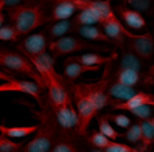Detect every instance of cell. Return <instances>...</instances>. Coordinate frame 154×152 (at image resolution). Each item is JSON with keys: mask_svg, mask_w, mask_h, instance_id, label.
Segmentation results:
<instances>
[{"mask_svg": "<svg viewBox=\"0 0 154 152\" xmlns=\"http://www.w3.org/2000/svg\"><path fill=\"white\" fill-rule=\"evenodd\" d=\"M47 3H51V2H69V3H73V5H79V3H83V2H87V0H45Z\"/></svg>", "mask_w": 154, "mask_h": 152, "instance_id": "obj_35", "label": "cell"}, {"mask_svg": "<svg viewBox=\"0 0 154 152\" xmlns=\"http://www.w3.org/2000/svg\"><path fill=\"white\" fill-rule=\"evenodd\" d=\"M19 37H22V36L19 34V31L14 28L13 23L0 26V40H13V42H16Z\"/></svg>", "mask_w": 154, "mask_h": 152, "instance_id": "obj_29", "label": "cell"}, {"mask_svg": "<svg viewBox=\"0 0 154 152\" xmlns=\"http://www.w3.org/2000/svg\"><path fill=\"white\" fill-rule=\"evenodd\" d=\"M107 92H109L111 98L115 101H125L128 100V98H131L132 95L137 93V90H135V87L132 85H125V84H120L117 81H112L109 84V87H107Z\"/></svg>", "mask_w": 154, "mask_h": 152, "instance_id": "obj_23", "label": "cell"}, {"mask_svg": "<svg viewBox=\"0 0 154 152\" xmlns=\"http://www.w3.org/2000/svg\"><path fill=\"white\" fill-rule=\"evenodd\" d=\"M117 58H119V53L114 50L109 56H106L104 53L100 55L97 51H90V53H84V55H79V56H70L67 58V61L81 62V64H86V65H104V64L114 62Z\"/></svg>", "mask_w": 154, "mask_h": 152, "instance_id": "obj_18", "label": "cell"}, {"mask_svg": "<svg viewBox=\"0 0 154 152\" xmlns=\"http://www.w3.org/2000/svg\"><path fill=\"white\" fill-rule=\"evenodd\" d=\"M25 143L23 141H13V138H8L5 135H0V152H17L22 151Z\"/></svg>", "mask_w": 154, "mask_h": 152, "instance_id": "obj_27", "label": "cell"}, {"mask_svg": "<svg viewBox=\"0 0 154 152\" xmlns=\"http://www.w3.org/2000/svg\"><path fill=\"white\" fill-rule=\"evenodd\" d=\"M79 11V8L73 3L69 2H51V8L47 13V23L58 22V20H66L73 17Z\"/></svg>", "mask_w": 154, "mask_h": 152, "instance_id": "obj_15", "label": "cell"}, {"mask_svg": "<svg viewBox=\"0 0 154 152\" xmlns=\"http://www.w3.org/2000/svg\"><path fill=\"white\" fill-rule=\"evenodd\" d=\"M123 5L131 6L132 10L139 13H149L151 10V0H123Z\"/></svg>", "mask_w": 154, "mask_h": 152, "instance_id": "obj_30", "label": "cell"}, {"mask_svg": "<svg viewBox=\"0 0 154 152\" xmlns=\"http://www.w3.org/2000/svg\"><path fill=\"white\" fill-rule=\"evenodd\" d=\"M53 152H76L79 151L78 146L75 145L73 141H70L67 137L66 138H59L58 141L53 143V148H51Z\"/></svg>", "mask_w": 154, "mask_h": 152, "instance_id": "obj_28", "label": "cell"}, {"mask_svg": "<svg viewBox=\"0 0 154 152\" xmlns=\"http://www.w3.org/2000/svg\"><path fill=\"white\" fill-rule=\"evenodd\" d=\"M79 23L78 20L73 17L70 19H66V20H58V22H51L50 25L45 26V33H47L48 39L55 40V39H59L62 36H69L72 33H78V28H79Z\"/></svg>", "mask_w": 154, "mask_h": 152, "instance_id": "obj_13", "label": "cell"}, {"mask_svg": "<svg viewBox=\"0 0 154 152\" xmlns=\"http://www.w3.org/2000/svg\"><path fill=\"white\" fill-rule=\"evenodd\" d=\"M109 65L111 64H107L104 73H103V78L100 81H97V82H78V87L89 96V100L95 104V107L98 110L114 104V100L111 98L109 92H107V87L111 84Z\"/></svg>", "mask_w": 154, "mask_h": 152, "instance_id": "obj_6", "label": "cell"}, {"mask_svg": "<svg viewBox=\"0 0 154 152\" xmlns=\"http://www.w3.org/2000/svg\"><path fill=\"white\" fill-rule=\"evenodd\" d=\"M3 92H19V93H25L28 96H33L38 104L41 106L44 103L42 100V88L41 85L33 81V79H25V81H19V79H11V81H5L0 84V93Z\"/></svg>", "mask_w": 154, "mask_h": 152, "instance_id": "obj_7", "label": "cell"}, {"mask_svg": "<svg viewBox=\"0 0 154 152\" xmlns=\"http://www.w3.org/2000/svg\"><path fill=\"white\" fill-rule=\"evenodd\" d=\"M53 113H55V118L58 126L61 127L62 132H69V130H76L78 126V112L73 106V101L62 104L58 107H51Z\"/></svg>", "mask_w": 154, "mask_h": 152, "instance_id": "obj_11", "label": "cell"}, {"mask_svg": "<svg viewBox=\"0 0 154 152\" xmlns=\"http://www.w3.org/2000/svg\"><path fill=\"white\" fill-rule=\"evenodd\" d=\"M78 34L81 37H84L87 40H92V42H104V43H114L112 39L107 36L103 28L100 26H94V25H81L78 28Z\"/></svg>", "mask_w": 154, "mask_h": 152, "instance_id": "obj_19", "label": "cell"}, {"mask_svg": "<svg viewBox=\"0 0 154 152\" xmlns=\"http://www.w3.org/2000/svg\"><path fill=\"white\" fill-rule=\"evenodd\" d=\"M8 17L20 36H28L31 31L47 23V11L42 5L25 3L6 8Z\"/></svg>", "mask_w": 154, "mask_h": 152, "instance_id": "obj_2", "label": "cell"}, {"mask_svg": "<svg viewBox=\"0 0 154 152\" xmlns=\"http://www.w3.org/2000/svg\"><path fill=\"white\" fill-rule=\"evenodd\" d=\"M11 79H14L11 73H8V71H2V70H0V81H11Z\"/></svg>", "mask_w": 154, "mask_h": 152, "instance_id": "obj_36", "label": "cell"}, {"mask_svg": "<svg viewBox=\"0 0 154 152\" xmlns=\"http://www.w3.org/2000/svg\"><path fill=\"white\" fill-rule=\"evenodd\" d=\"M48 50L51 51L53 58H59V56H66L70 53H81V51H97V53H112L114 50H111L109 47L104 45H98V43L87 40L84 37H75V36H62L59 39H55L48 43Z\"/></svg>", "mask_w": 154, "mask_h": 152, "instance_id": "obj_3", "label": "cell"}, {"mask_svg": "<svg viewBox=\"0 0 154 152\" xmlns=\"http://www.w3.org/2000/svg\"><path fill=\"white\" fill-rule=\"evenodd\" d=\"M3 8H5V5L0 2V26L3 25V22H5V16H3Z\"/></svg>", "mask_w": 154, "mask_h": 152, "instance_id": "obj_37", "label": "cell"}, {"mask_svg": "<svg viewBox=\"0 0 154 152\" xmlns=\"http://www.w3.org/2000/svg\"><path fill=\"white\" fill-rule=\"evenodd\" d=\"M152 81H154V62H152V65L148 68L146 75L143 76V81H142V82H143L145 85H151Z\"/></svg>", "mask_w": 154, "mask_h": 152, "instance_id": "obj_34", "label": "cell"}, {"mask_svg": "<svg viewBox=\"0 0 154 152\" xmlns=\"http://www.w3.org/2000/svg\"><path fill=\"white\" fill-rule=\"evenodd\" d=\"M50 103L41 104V110H34V117L39 118L38 130L34 132V138L23 145V152H48L53 148V143L56 140L58 123L55 118V113L51 112Z\"/></svg>", "mask_w": 154, "mask_h": 152, "instance_id": "obj_1", "label": "cell"}, {"mask_svg": "<svg viewBox=\"0 0 154 152\" xmlns=\"http://www.w3.org/2000/svg\"><path fill=\"white\" fill-rule=\"evenodd\" d=\"M28 59L34 65V68L38 70V73L41 75L42 81H44V85H45V81H47V79H53V78L64 79V76H59L56 73V70H55V58H53L51 55H48L47 51L42 53V55H38V56H31Z\"/></svg>", "mask_w": 154, "mask_h": 152, "instance_id": "obj_12", "label": "cell"}, {"mask_svg": "<svg viewBox=\"0 0 154 152\" xmlns=\"http://www.w3.org/2000/svg\"><path fill=\"white\" fill-rule=\"evenodd\" d=\"M0 67L5 68L8 73H22L26 75L30 79L36 81L41 88H45L44 81L41 75L38 73V70L34 68V65L30 62V59L23 56L20 51H13L10 48H2L0 47Z\"/></svg>", "mask_w": 154, "mask_h": 152, "instance_id": "obj_4", "label": "cell"}, {"mask_svg": "<svg viewBox=\"0 0 154 152\" xmlns=\"http://www.w3.org/2000/svg\"><path fill=\"white\" fill-rule=\"evenodd\" d=\"M122 59H120V68H131V70H135V71H143V67H145V62L135 55V53L129 48V47H123L122 48Z\"/></svg>", "mask_w": 154, "mask_h": 152, "instance_id": "obj_21", "label": "cell"}, {"mask_svg": "<svg viewBox=\"0 0 154 152\" xmlns=\"http://www.w3.org/2000/svg\"><path fill=\"white\" fill-rule=\"evenodd\" d=\"M151 123H152V127H154V115L151 117Z\"/></svg>", "mask_w": 154, "mask_h": 152, "instance_id": "obj_38", "label": "cell"}, {"mask_svg": "<svg viewBox=\"0 0 154 152\" xmlns=\"http://www.w3.org/2000/svg\"><path fill=\"white\" fill-rule=\"evenodd\" d=\"M98 130L104 133V135L107 138H111V140H117V138H120L123 137V133L120 132H117L114 127H112V124L109 123V120L106 118V115H103V117H98Z\"/></svg>", "mask_w": 154, "mask_h": 152, "instance_id": "obj_24", "label": "cell"}, {"mask_svg": "<svg viewBox=\"0 0 154 152\" xmlns=\"http://www.w3.org/2000/svg\"><path fill=\"white\" fill-rule=\"evenodd\" d=\"M101 28H103V31L112 39L114 45L120 47V48H123V47L126 45L128 39H132V37H135V36H137V34L131 33L128 28H126V26H125L119 19H117V16L112 17V19H109V20H104V22L101 23Z\"/></svg>", "mask_w": 154, "mask_h": 152, "instance_id": "obj_9", "label": "cell"}, {"mask_svg": "<svg viewBox=\"0 0 154 152\" xmlns=\"http://www.w3.org/2000/svg\"><path fill=\"white\" fill-rule=\"evenodd\" d=\"M41 2H45V0H41Z\"/></svg>", "mask_w": 154, "mask_h": 152, "instance_id": "obj_39", "label": "cell"}, {"mask_svg": "<svg viewBox=\"0 0 154 152\" xmlns=\"http://www.w3.org/2000/svg\"><path fill=\"white\" fill-rule=\"evenodd\" d=\"M152 106L154 107V95L149 92H137L135 95H132L131 98L125 101H115L112 104V109L114 110H132L135 107H140V106Z\"/></svg>", "mask_w": 154, "mask_h": 152, "instance_id": "obj_16", "label": "cell"}, {"mask_svg": "<svg viewBox=\"0 0 154 152\" xmlns=\"http://www.w3.org/2000/svg\"><path fill=\"white\" fill-rule=\"evenodd\" d=\"M112 79L120 84H125V85H132L135 87L139 82L143 81V73L140 71H135V70H131V68H117L115 73L112 75Z\"/></svg>", "mask_w": 154, "mask_h": 152, "instance_id": "obj_20", "label": "cell"}, {"mask_svg": "<svg viewBox=\"0 0 154 152\" xmlns=\"http://www.w3.org/2000/svg\"><path fill=\"white\" fill-rule=\"evenodd\" d=\"M134 117H137L139 120H149L152 115H154V109L151 106L145 104V106H140V107H135V109L129 110Z\"/></svg>", "mask_w": 154, "mask_h": 152, "instance_id": "obj_32", "label": "cell"}, {"mask_svg": "<svg viewBox=\"0 0 154 152\" xmlns=\"http://www.w3.org/2000/svg\"><path fill=\"white\" fill-rule=\"evenodd\" d=\"M114 13H117L120 16L122 22L125 23V26L128 30H145L146 28V22H145L143 16L132 10V8H128L126 5H117L114 8Z\"/></svg>", "mask_w": 154, "mask_h": 152, "instance_id": "obj_14", "label": "cell"}, {"mask_svg": "<svg viewBox=\"0 0 154 152\" xmlns=\"http://www.w3.org/2000/svg\"><path fill=\"white\" fill-rule=\"evenodd\" d=\"M48 36L45 31L41 33H34L30 34L28 37H25L22 42H19L17 45V50H19L23 56L26 58H31V56H38L42 55L48 50Z\"/></svg>", "mask_w": 154, "mask_h": 152, "instance_id": "obj_8", "label": "cell"}, {"mask_svg": "<svg viewBox=\"0 0 154 152\" xmlns=\"http://www.w3.org/2000/svg\"><path fill=\"white\" fill-rule=\"evenodd\" d=\"M0 2H2V0H0Z\"/></svg>", "mask_w": 154, "mask_h": 152, "instance_id": "obj_40", "label": "cell"}, {"mask_svg": "<svg viewBox=\"0 0 154 152\" xmlns=\"http://www.w3.org/2000/svg\"><path fill=\"white\" fill-rule=\"evenodd\" d=\"M38 0H2V3L5 5V8L10 6H17V5H25V3H34Z\"/></svg>", "mask_w": 154, "mask_h": 152, "instance_id": "obj_33", "label": "cell"}, {"mask_svg": "<svg viewBox=\"0 0 154 152\" xmlns=\"http://www.w3.org/2000/svg\"><path fill=\"white\" fill-rule=\"evenodd\" d=\"M128 47L137 55L145 64L151 62L154 58V36L151 33H145L140 36H135L132 39H128Z\"/></svg>", "mask_w": 154, "mask_h": 152, "instance_id": "obj_10", "label": "cell"}, {"mask_svg": "<svg viewBox=\"0 0 154 152\" xmlns=\"http://www.w3.org/2000/svg\"><path fill=\"white\" fill-rule=\"evenodd\" d=\"M104 115H106L107 120L112 121L114 124H117L119 127L126 129V127H129V124H131L129 117H128V115H125V113H104Z\"/></svg>", "mask_w": 154, "mask_h": 152, "instance_id": "obj_31", "label": "cell"}, {"mask_svg": "<svg viewBox=\"0 0 154 152\" xmlns=\"http://www.w3.org/2000/svg\"><path fill=\"white\" fill-rule=\"evenodd\" d=\"M123 138L131 143V145H137V143H140L142 140V129H140V123H131L129 127H126V132L123 133Z\"/></svg>", "mask_w": 154, "mask_h": 152, "instance_id": "obj_26", "label": "cell"}, {"mask_svg": "<svg viewBox=\"0 0 154 152\" xmlns=\"http://www.w3.org/2000/svg\"><path fill=\"white\" fill-rule=\"evenodd\" d=\"M67 64L64 65V71L62 76L67 82H75L79 76H83L84 73H95L100 70V65H86L81 62H75V61H66Z\"/></svg>", "mask_w": 154, "mask_h": 152, "instance_id": "obj_17", "label": "cell"}, {"mask_svg": "<svg viewBox=\"0 0 154 152\" xmlns=\"http://www.w3.org/2000/svg\"><path fill=\"white\" fill-rule=\"evenodd\" d=\"M87 141L94 148H97L98 151H103L111 143V138H107L104 133H101L100 130H92V132L89 133V137H87Z\"/></svg>", "mask_w": 154, "mask_h": 152, "instance_id": "obj_25", "label": "cell"}, {"mask_svg": "<svg viewBox=\"0 0 154 152\" xmlns=\"http://www.w3.org/2000/svg\"><path fill=\"white\" fill-rule=\"evenodd\" d=\"M36 130H38L36 124H33V126H5V124H0V133L13 140L30 137Z\"/></svg>", "mask_w": 154, "mask_h": 152, "instance_id": "obj_22", "label": "cell"}, {"mask_svg": "<svg viewBox=\"0 0 154 152\" xmlns=\"http://www.w3.org/2000/svg\"><path fill=\"white\" fill-rule=\"evenodd\" d=\"M69 84H70V90H72V95H73V103L76 106V112H78L76 132H78V135L84 137L87 133L90 121L97 117V113L100 110L95 107V104L89 100V96L78 87V84H75V82H69Z\"/></svg>", "mask_w": 154, "mask_h": 152, "instance_id": "obj_5", "label": "cell"}]
</instances>
